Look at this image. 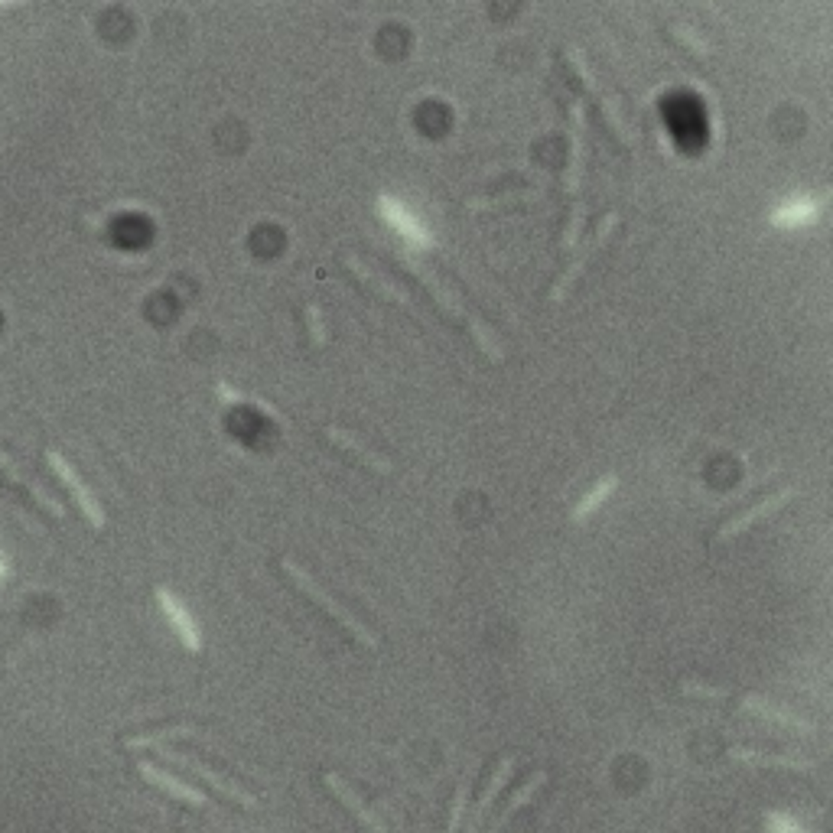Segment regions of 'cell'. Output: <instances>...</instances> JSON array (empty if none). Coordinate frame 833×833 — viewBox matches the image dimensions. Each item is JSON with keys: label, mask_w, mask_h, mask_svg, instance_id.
Wrapping results in <instances>:
<instances>
[{"label": "cell", "mask_w": 833, "mask_h": 833, "mask_svg": "<svg viewBox=\"0 0 833 833\" xmlns=\"http://www.w3.org/2000/svg\"><path fill=\"white\" fill-rule=\"evenodd\" d=\"M277 570H281L283 577H287L290 583L296 586V590L303 592L306 600H310V602H316V606H320L322 612H326V616L332 619V622H339V625H342V629L349 631V635H352V639H355V641H362V645H365V648H372V651H374V648H378V645H382V641H378V635H374V631L368 629V625H362V619H359V616H352V612L342 606V602H339V600H332V596H329V592L322 590V586L316 583V580H312V573H306V570L300 567V563H296V560H290V557H281V560H277Z\"/></svg>", "instance_id": "obj_1"}, {"label": "cell", "mask_w": 833, "mask_h": 833, "mask_svg": "<svg viewBox=\"0 0 833 833\" xmlns=\"http://www.w3.org/2000/svg\"><path fill=\"white\" fill-rule=\"evenodd\" d=\"M46 466L55 472V479L65 485V491L72 495V501L78 505V511L85 514V521L92 524L94 531L104 528V508L98 505V499L92 495V489H88L85 482H82V475L72 469V462L65 460L59 450H46Z\"/></svg>", "instance_id": "obj_2"}, {"label": "cell", "mask_w": 833, "mask_h": 833, "mask_svg": "<svg viewBox=\"0 0 833 833\" xmlns=\"http://www.w3.org/2000/svg\"><path fill=\"white\" fill-rule=\"evenodd\" d=\"M160 756H164L166 762L180 765L183 771H189V775H195V778L209 781V785L215 788L218 795H225L228 801L242 804V808H248V810H257V798L251 795L248 788H242L238 781L228 778V775H222V771H215L212 765L199 762V759H193V756H183V752H173V749H160Z\"/></svg>", "instance_id": "obj_3"}, {"label": "cell", "mask_w": 833, "mask_h": 833, "mask_svg": "<svg viewBox=\"0 0 833 833\" xmlns=\"http://www.w3.org/2000/svg\"><path fill=\"white\" fill-rule=\"evenodd\" d=\"M616 225H619V212H616V209H609L606 215H602L600 228H596V232L590 234V242H586L583 248L577 251V257H573V261H570V264H567V271H563L560 277L553 281V287H550V303H560L563 296L570 293V287H573V281H577L580 273H583V267L590 264V257L596 254V251H600L602 244H606V238H609V234L616 232Z\"/></svg>", "instance_id": "obj_4"}, {"label": "cell", "mask_w": 833, "mask_h": 833, "mask_svg": "<svg viewBox=\"0 0 833 833\" xmlns=\"http://www.w3.org/2000/svg\"><path fill=\"white\" fill-rule=\"evenodd\" d=\"M0 479L10 485L14 491H20L26 501H30L33 508H39V511L46 514V518H53L55 524H63V521H69V514H65V508L59 505V501L49 495L43 485H36V482H30V479H24V475L16 472V462L10 460L7 452H0Z\"/></svg>", "instance_id": "obj_5"}, {"label": "cell", "mask_w": 833, "mask_h": 833, "mask_svg": "<svg viewBox=\"0 0 833 833\" xmlns=\"http://www.w3.org/2000/svg\"><path fill=\"white\" fill-rule=\"evenodd\" d=\"M154 596H156V602H160V609H164L166 622H170L173 631H176V639L183 641V648H186V651H203V631H199V625L193 622L189 609L176 600V592H173L170 586H156Z\"/></svg>", "instance_id": "obj_6"}, {"label": "cell", "mask_w": 833, "mask_h": 833, "mask_svg": "<svg viewBox=\"0 0 833 833\" xmlns=\"http://www.w3.org/2000/svg\"><path fill=\"white\" fill-rule=\"evenodd\" d=\"M795 485H785V489L771 491V495H765V499H759L756 505H749L742 514H736V518H729V521L723 524V528L717 531V540H729L736 538V534H742V531H749L756 521H762V518H769V514H775L781 505H788V501L795 499Z\"/></svg>", "instance_id": "obj_7"}, {"label": "cell", "mask_w": 833, "mask_h": 833, "mask_svg": "<svg viewBox=\"0 0 833 833\" xmlns=\"http://www.w3.org/2000/svg\"><path fill=\"white\" fill-rule=\"evenodd\" d=\"M322 436H326V440L335 446V450L349 452V456H352L355 462H359V466L372 469V472H378V475H391V472H394V462H391L388 456H382L378 450H372L368 443H362L359 436L349 433V430H342V427H326V430H322Z\"/></svg>", "instance_id": "obj_8"}, {"label": "cell", "mask_w": 833, "mask_h": 833, "mask_svg": "<svg viewBox=\"0 0 833 833\" xmlns=\"http://www.w3.org/2000/svg\"><path fill=\"white\" fill-rule=\"evenodd\" d=\"M583 131H586L583 102L573 98V102H570V164H567V176H563V186H567L570 195L580 193V180H583V160H586Z\"/></svg>", "instance_id": "obj_9"}, {"label": "cell", "mask_w": 833, "mask_h": 833, "mask_svg": "<svg viewBox=\"0 0 833 833\" xmlns=\"http://www.w3.org/2000/svg\"><path fill=\"white\" fill-rule=\"evenodd\" d=\"M322 781H326L329 791H332V795L339 798V801H342L345 808H349L352 814H355V818H359L362 824L368 827V830H372V833H391L388 820H384L382 814H374V810L368 808L365 798H362L359 791H355V788H352L349 781L342 778V775H335V771H326V775H322Z\"/></svg>", "instance_id": "obj_10"}, {"label": "cell", "mask_w": 833, "mask_h": 833, "mask_svg": "<svg viewBox=\"0 0 833 833\" xmlns=\"http://www.w3.org/2000/svg\"><path fill=\"white\" fill-rule=\"evenodd\" d=\"M378 209H382L384 222H388L401 238H407L413 248H433V238L427 234V228H423L421 222H417V218H413L411 212L398 203V199H391V195H378Z\"/></svg>", "instance_id": "obj_11"}, {"label": "cell", "mask_w": 833, "mask_h": 833, "mask_svg": "<svg viewBox=\"0 0 833 833\" xmlns=\"http://www.w3.org/2000/svg\"><path fill=\"white\" fill-rule=\"evenodd\" d=\"M404 267L413 273V277H417V281L423 283V287H427V293L433 296V303L440 306V310L450 312L452 320H462V312H466V306L460 303V296L452 293V290L446 287V283L440 281V277H436L433 271H427V267H423L421 261H417V257H411V254H404Z\"/></svg>", "instance_id": "obj_12"}, {"label": "cell", "mask_w": 833, "mask_h": 833, "mask_svg": "<svg viewBox=\"0 0 833 833\" xmlns=\"http://www.w3.org/2000/svg\"><path fill=\"white\" fill-rule=\"evenodd\" d=\"M137 769H141V775L150 781V785H156L160 791H166L170 798H176V801H186V804H193V808H205V804H209V798H205L203 791H199V788L186 785V781L176 778V775H170V771L160 769V765L141 762ZM209 808H212V804H209Z\"/></svg>", "instance_id": "obj_13"}, {"label": "cell", "mask_w": 833, "mask_h": 833, "mask_svg": "<svg viewBox=\"0 0 833 833\" xmlns=\"http://www.w3.org/2000/svg\"><path fill=\"white\" fill-rule=\"evenodd\" d=\"M345 267H349V271L355 273V281H362L365 287H372L374 293H382L384 300H391V303L404 306V310H413V300L404 293V290L398 287V283H391L388 277H382V273L374 271V267H368L365 261H359L355 254H345Z\"/></svg>", "instance_id": "obj_14"}, {"label": "cell", "mask_w": 833, "mask_h": 833, "mask_svg": "<svg viewBox=\"0 0 833 833\" xmlns=\"http://www.w3.org/2000/svg\"><path fill=\"white\" fill-rule=\"evenodd\" d=\"M742 709H749V713H756V717H762V719H771V723H781V726H791V729H798V732H808V736L818 732V726L810 723V719L798 717V713H791V709H785V707H775L771 700L756 697V693H746V697H742Z\"/></svg>", "instance_id": "obj_15"}, {"label": "cell", "mask_w": 833, "mask_h": 833, "mask_svg": "<svg viewBox=\"0 0 833 833\" xmlns=\"http://www.w3.org/2000/svg\"><path fill=\"white\" fill-rule=\"evenodd\" d=\"M511 771H514V756H505L499 762V769H495V775L489 778V785H485V795L479 798V804H475L472 814H469V833H479V827L485 824L491 804H495V798L501 795V788H505V781L511 778Z\"/></svg>", "instance_id": "obj_16"}, {"label": "cell", "mask_w": 833, "mask_h": 833, "mask_svg": "<svg viewBox=\"0 0 833 833\" xmlns=\"http://www.w3.org/2000/svg\"><path fill=\"white\" fill-rule=\"evenodd\" d=\"M729 759L736 762H746V765H759V769H795V771H810L818 762L810 759H798V756H778V752H756V749H746V746H729L726 752Z\"/></svg>", "instance_id": "obj_17"}, {"label": "cell", "mask_w": 833, "mask_h": 833, "mask_svg": "<svg viewBox=\"0 0 833 833\" xmlns=\"http://www.w3.org/2000/svg\"><path fill=\"white\" fill-rule=\"evenodd\" d=\"M544 785H547V771H534V775H531V778L524 781V785L518 788V791H514V795H511V801H508V808L501 810L499 818L491 820L489 833H501V830H505V827L511 824V818H514V814H518V810H524V808H528V804L534 801V795H538V791H540V788H544Z\"/></svg>", "instance_id": "obj_18"}, {"label": "cell", "mask_w": 833, "mask_h": 833, "mask_svg": "<svg viewBox=\"0 0 833 833\" xmlns=\"http://www.w3.org/2000/svg\"><path fill=\"white\" fill-rule=\"evenodd\" d=\"M616 489H619V475H616V472L602 475L600 482L592 485V489L586 491L583 499L577 501V508H573V514H570V518H573V521H586V518H590V514L596 511V508H600L602 501H606Z\"/></svg>", "instance_id": "obj_19"}, {"label": "cell", "mask_w": 833, "mask_h": 833, "mask_svg": "<svg viewBox=\"0 0 833 833\" xmlns=\"http://www.w3.org/2000/svg\"><path fill=\"white\" fill-rule=\"evenodd\" d=\"M460 322H466V329H469V332H472L475 345L482 349V355H485V359H491V362H501V359H505V349H501L499 335L491 332V329L485 326L482 320H475V312H472V310H466V312H462V320H460Z\"/></svg>", "instance_id": "obj_20"}, {"label": "cell", "mask_w": 833, "mask_h": 833, "mask_svg": "<svg viewBox=\"0 0 833 833\" xmlns=\"http://www.w3.org/2000/svg\"><path fill=\"white\" fill-rule=\"evenodd\" d=\"M186 736H199V729L195 726H166V729H156V732H144V736H127L124 746L127 749H160L164 742L170 739H186Z\"/></svg>", "instance_id": "obj_21"}, {"label": "cell", "mask_w": 833, "mask_h": 833, "mask_svg": "<svg viewBox=\"0 0 833 833\" xmlns=\"http://www.w3.org/2000/svg\"><path fill=\"white\" fill-rule=\"evenodd\" d=\"M531 199H538V189H511V193H499V195H475V199L466 203V209L485 212V209H501V205L531 203Z\"/></svg>", "instance_id": "obj_22"}, {"label": "cell", "mask_w": 833, "mask_h": 833, "mask_svg": "<svg viewBox=\"0 0 833 833\" xmlns=\"http://www.w3.org/2000/svg\"><path fill=\"white\" fill-rule=\"evenodd\" d=\"M596 102H600V111H602V117H606V124H609V131H612V137H616L619 144H625V147H635V134H631V127L625 124V117L619 114V102H616V98L600 94Z\"/></svg>", "instance_id": "obj_23"}, {"label": "cell", "mask_w": 833, "mask_h": 833, "mask_svg": "<svg viewBox=\"0 0 833 833\" xmlns=\"http://www.w3.org/2000/svg\"><path fill=\"white\" fill-rule=\"evenodd\" d=\"M668 39L670 43H678L680 49H687L690 55H697V59H707L709 55V43L703 36H697V33L690 30V26L684 24H670L668 26Z\"/></svg>", "instance_id": "obj_24"}, {"label": "cell", "mask_w": 833, "mask_h": 833, "mask_svg": "<svg viewBox=\"0 0 833 833\" xmlns=\"http://www.w3.org/2000/svg\"><path fill=\"white\" fill-rule=\"evenodd\" d=\"M563 63H567L570 72H577L580 85H583L586 92L592 94V98H600L602 92H600V85H596V78H592L590 65H586V59H583V53H580V49H563Z\"/></svg>", "instance_id": "obj_25"}, {"label": "cell", "mask_w": 833, "mask_h": 833, "mask_svg": "<svg viewBox=\"0 0 833 833\" xmlns=\"http://www.w3.org/2000/svg\"><path fill=\"white\" fill-rule=\"evenodd\" d=\"M303 322H306V335H310V342L316 345V349H322V345L329 342V329H326V320H322L320 306L303 303Z\"/></svg>", "instance_id": "obj_26"}, {"label": "cell", "mask_w": 833, "mask_h": 833, "mask_svg": "<svg viewBox=\"0 0 833 833\" xmlns=\"http://www.w3.org/2000/svg\"><path fill=\"white\" fill-rule=\"evenodd\" d=\"M820 212V203H798V205H785L781 212H775V225H804Z\"/></svg>", "instance_id": "obj_27"}, {"label": "cell", "mask_w": 833, "mask_h": 833, "mask_svg": "<svg viewBox=\"0 0 833 833\" xmlns=\"http://www.w3.org/2000/svg\"><path fill=\"white\" fill-rule=\"evenodd\" d=\"M466 801H469V778H462L460 788H456V795H452V810H450V827H446V833H460L462 820H466Z\"/></svg>", "instance_id": "obj_28"}, {"label": "cell", "mask_w": 833, "mask_h": 833, "mask_svg": "<svg viewBox=\"0 0 833 833\" xmlns=\"http://www.w3.org/2000/svg\"><path fill=\"white\" fill-rule=\"evenodd\" d=\"M680 693L697 697V700H729V690H726V687L693 684V680H684V684H680Z\"/></svg>", "instance_id": "obj_29"}, {"label": "cell", "mask_w": 833, "mask_h": 833, "mask_svg": "<svg viewBox=\"0 0 833 833\" xmlns=\"http://www.w3.org/2000/svg\"><path fill=\"white\" fill-rule=\"evenodd\" d=\"M583 218H586V209L577 203V205H573V215H570V222H567V232H563V248H567V251L577 248L580 228H583Z\"/></svg>", "instance_id": "obj_30"}, {"label": "cell", "mask_w": 833, "mask_h": 833, "mask_svg": "<svg viewBox=\"0 0 833 833\" xmlns=\"http://www.w3.org/2000/svg\"><path fill=\"white\" fill-rule=\"evenodd\" d=\"M765 827H769V833H804L795 820L788 818V814H778V810H769V814H765Z\"/></svg>", "instance_id": "obj_31"}, {"label": "cell", "mask_w": 833, "mask_h": 833, "mask_svg": "<svg viewBox=\"0 0 833 833\" xmlns=\"http://www.w3.org/2000/svg\"><path fill=\"white\" fill-rule=\"evenodd\" d=\"M0 577H4V563H0Z\"/></svg>", "instance_id": "obj_32"}]
</instances>
